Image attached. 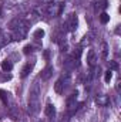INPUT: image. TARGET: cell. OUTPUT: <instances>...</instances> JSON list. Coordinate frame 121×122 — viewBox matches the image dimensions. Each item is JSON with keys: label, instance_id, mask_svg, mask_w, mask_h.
<instances>
[{"label": "cell", "instance_id": "6da1fadb", "mask_svg": "<svg viewBox=\"0 0 121 122\" xmlns=\"http://www.w3.org/2000/svg\"><path fill=\"white\" fill-rule=\"evenodd\" d=\"M9 27L11 29V40L14 41H20L23 38H26L27 36V30H29V23L22 20V19H14L10 21Z\"/></svg>", "mask_w": 121, "mask_h": 122}, {"label": "cell", "instance_id": "7a4b0ae2", "mask_svg": "<svg viewBox=\"0 0 121 122\" xmlns=\"http://www.w3.org/2000/svg\"><path fill=\"white\" fill-rule=\"evenodd\" d=\"M38 94H40V88L38 84L34 82L33 88L30 90V97H29V111L31 114H36L40 109V102H38Z\"/></svg>", "mask_w": 121, "mask_h": 122}, {"label": "cell", "instance_id": "3957f363", "mask_svg": "<svg viewBox=\"0 0 121 122\" xmlns=\"http://www.w3.org/2000/svg\"><path fill=\"white\" fill-rule=\"evenodd\" d=\"M46 14L50 16V17H56V16H60L61 11H63V3H53V4H47L46 7Z\"/></svg>", "mask_w": 121, "mask_h": 122}, {"label": "cell", "instance_id": "277c9868", "mask_svg": "<svg viewBox=\"0 0 121 122\" xmlns=\"http://www.w3.org/2000/svg\"><path fill=\"white\" fill-rule=\"evenodd\" d=\"M68 84H70V77L68 75H63V77H60L57 80V82L54 84V91L57 92V94H63L64 90L68 87Z\"/></svg>", "mask_w": 121, "mask_h": 122}, {"label": "cell", "instance_id": "5b68a950", "mask_svg": "<svg viewBox=\"0 0 121 122\" xmlns=\"http://www.w3.org/2000/svg\"><path fill=\"white\" fill-rule=\"evenodd\" d=\"M95 102H97L100 107H107V105L110 104V98H108L107 95L101 94V95H98V97L95 98Z\"/></svg>", "mask_w": 121, "mask_h": 122}, {"label": "cell", "instance_id": "8992f818", "mask_svg": "<svg viewBox=\"0 0 121 122\" xmlns=\"http://www.w3.org/2000/svg\"><path fill=\"white\" fill-rule=\"evenodd\" d=\"M10 40H11V36L10 34H7V33H0V48L1 47H4V46H7L9 43H10Z\"/></svg>", "mask_w": 121, "mask_h": 122}, {"label": "cell", "instance_id": "52a82bcc", "mask_svg": "<svg viewBox=\"0 0 121 122\" xmlns=\"http://www.w3.org/2000/svg\"><path fill=\"white\" fill-rule=\"evenodd\" d=\"M77 24H78L77 16H76V14H71V16H70V19H68V21H67V27H68L70 30H76Z\"/></svg>", "mask_w": 121, "mask_h": 122}, {"label": "cell", "instance_id": "ba28073f", "mask_svg": "<svg viewBox=\"0 0 121 122\" xmlns=\"http://www.w3.org/2000/svg\"><path fill=\"white\" fill-rule=\"evenodd\" d=\"M87 62H88L90 67H95V64H97V56H95V51L91 50L90 53H88V56H87Z\"/></svg>", "mask_w": 121, "mask_h": 122}, {"label": "cell", "instance_id": "9c48e42d", "mask_svg": "<svg viewBox=\"0 0 121 122\" xmlns=\"http://www.w3.org/2000/svg\"><path fill=\"white\" fill-rule=\"evenodd\" d=\"M51 75H53V67H51V65H47V67L41 71V78H43V80H49Z\"/></svg>", "mask_w": 121, "mask_h": 122}, {"label": "cell", "instance_id": "30bf717a", "mask_svg": "<svg viewBox=\"0 0 121 122\" xmlns=\"http://www.w3.org/2000/svg\"><path fill=\"white\" fill-rule=\"evenodd\" d=\"M33 65H34V62H27L24 67H23V70H22V78H26L29 74L31 72V70H33Z\"/></svg>", "mask_w": 121, "mask_h": 122}, {"label": "cell", "instance_id": "8fae6325", "mask_svg": "<svg viewBox=\"0 0 121 122\" xmlns=\"http://www.w3.org/2000/svg\"><path fill=\"white\" fill-rule=\"evenodd\" d=\"M1 70L4 71V72H9V71H11L13 70V62L10 60H4L1 62Z\"/></svg>", "mask_w": 121, "mask_h": 122}, {"label": "cell", "instance_id": "7c38bea8", "mask_svg": "<svg viewBox=\"0 0 121 122\" xmlns=\"http://www.w3.org/2000/svg\"><path fill=\"white\" fill-rule=\"evenodd\" d=\"M44 112H46L47 117H54V114H56V108H54V105H53V104H47Z\"/></svg>", "mask_w": 121, "mask_h": 122}, {"label": "cell", "instance_id": "4fadbf2b", "mask_svg": "<svg viewBox=\"0 0 121 122\" xmlns=\"http://www.w3.org/2000/svg\"><path fill=\"white\" fill-rule=\"evenodd\" d=\"M100 21H101L103 24H107V23L110 21V16H108L107 13H101V14H100Z\"/></svg>", "mask_w": 121, "mask_h": 122}, {"label": "cell", "instance_id": "5bb4252c", "mask_svg": "<svg viewBox=\"0 0 121 122\" xmlns=\"http://www.w3.org/2000/svg\"><path fill=\"white\" fill-rule=\"evenodd\" d=\"M43 36H44V30H43V29H37V30L34 31V34H33V37H34L36 40H40Z\"/></svg>", "mask_w": 121, "mask_h": 122}, {"label": "cell", "instance_id": "9a60e30c", "mask_svg": "<svg viewBox=\"0 0 121 122\" xmlns=\"http://www.w3.org/2000/svg\"><path fill=\"white\" fill-rule=\"evenodd\" d=\"M111 78H113V71H111V70H108V71L105 72V75H104V81H105V82H110V81H111Z\"/></svg>", "mask_w": 121, "mask_h": 122}, {"label": "cell", "instance_id": "2e32d148", "mask_svg": "<svg viewBox=\"0 0 121 122\" xmlns=\"http://www.w3.org/2000/svg\"><path fill=\"white\" fill-rule=\"evenodd\" d=\"M98 7L100 9H107L108 7V1L107 0H98Z\"/></svg>", "mask_w": 121, "mask_h": 122}, {"label": "cell", "instance_id": "e0dca14e", "mask_svg": "<svg viewBox=\"0 0 121 122\" xmlns=\"http://www.w3.org/2000/svg\"><path fill=\"white\" fill-rule=\"evenodd\" d=\"M90 41H91V37H90V36H84V37H83V40H81V46L90 44Z\"/></svg>", "mask_w": 121, "mask_h": 122}, {"label": "cell", "instance_id": "ac0fdd59", "mask_svg": "<svg viewBox=\"0 0 121 122\" xmlns=\"http://www.w3.org/2000/svg\"><path fill=\"white\" fill-rule=\"evenodd\" d=\"M31 51H33V46H30V44L23 48V53H24V54H30Z\"/></svg>", "mask_w": 121, "mask_h": 122}, {"label": "cell", "instance_id": "d6986e66", "mask_svg": "<svg viewBox=\"0 0 121 122\" xmlns=\"http://www.w3.org/2000/svg\"><path fill=\"white\" fill-rule=\"evenodd\" d=\"M110 68H111V70H118L117 61H110Z\"/></svg>", "mask_w": 121, "mask_h": 122}, {"label": "cell", "instance_id": "ffe728a7", "mask_svg": "<svg viewBox=\"0 0 121 122\" xmlns=\"http://www.w3.org/2000/svg\"><path fill=\"white\" fill-rule=\"evenodd\" d=\"M105 57H107V44L103 43V58H105Z\"/></svg>", "mask_w": 121, "mask_h": 122}, {"label": "cell", "instance_id": "44dd1931", "mask_svg": "<svg viewBox=\"0 0 121 122\" xmlns=\"http://www.w3.org/2000/svg\"><path fill=\"white\" fill-rule=\"evenodd\" d=\"M43 1H44V3H53L54 0H43Z\"/></svg>", "mask_w": 121, "mask_h": 122}, {"label": "cell", "instance_id": "7402d4cb", "mask_svg": "<svg viewBox=\"0 0 121 122\" xmlns=\"http://www.w3.org/2000/svg\"><path fill=\"white\" fill-rule=\"evenodd\" d=\"M0 16H1V6H0Z\"/></svg>", "mask_w": 121, "mask_h": 122}]
</instances>
